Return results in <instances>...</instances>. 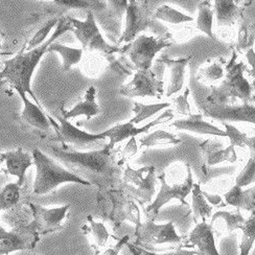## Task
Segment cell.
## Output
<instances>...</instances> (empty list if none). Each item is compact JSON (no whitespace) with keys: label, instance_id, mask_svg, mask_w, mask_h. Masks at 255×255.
I'll return each instance as SVG.
<instances>
[{"label":"cell","instance_id":"1","mask_svg":"<svg viewBox=\"0 0 255 255\" xmlns=\"http://www.w3.org/2000/svg\"><path fill=\"white\" fill-rule=\"evenodd\" d=\"M49 150L57 161L91 184H110L119 173L121 164L116 163L113 148L108 143L102 148L87 152L60 146H50Z\"/></svg>","mask_w":255,"mask_h":255},{"label":"cell","instance_id":"2","mask_svg":"<svg viewBox=\"0 0 255 255\" xmlns=\"http://www.w3.org/2000/svg\"><path fill=\"white\" fill-rule=\"evenodd\" d=\"M67 31H73V26L67 16H62L59 18L55 31L44 43L27 51H20L14 58L4 61L3 68L0 71V86L6 84L16 91L26 92L41 107L40 102L31 89L33 74L42 58L48 52L49 45Z\"/></svg>","mask_w":255,"mask_h":255},{"label":"cell","instance_id":"3","mask_svg":"<svg viewBox=\"0 0 255 255\" xmlns=\"http://www.w3.org/2000/svg\"><path fill=\"white\" fill-rule=\"evenodd\" d=\"M31 155L36 167V178L33 187L34 195H47L64 183H76L85 186L92 185L82 177L70 172L55 158L42 152L40 148H34Z\"/></svg>","mask_w":255,"mask_h":255},{"label":"cell","instance_id":"4","mask_svg":"<svg viewBox=\"0 0 255 255\" xmlns=\"http://www.w3.org/2000/svg\"><path fill=\"white\" fill-rule=\"evenodd\" d=\"M97 201L102 217L110 223L114 230L120 228L125 221H130L136 225L140 222V212L136 201L122 187L101 186Z\"/></svg>","mask_w":255,"mask_h":255},{"label":"cell","instance_id":"5","mask_svg":"<svg viewBox=\"0 0 255 255\" xmlns=\"http://www.w3.org/2000/svg\"><path fill=\"white\" fill-rule=\"evenodd\" d=\"M244 64L238 62L237 50H233L230 61L225 66L224 80L218 87H212L206 98V102L217 104H228L231 99H240L244 103H249L252 95V86L244 77Z\"/></svg>","mask_w":255,"mask_h":255},{"label":"cell","instance_id":"6","mask_svg":"<svg viewBox=\"0 0 255 255\" xmlns=\"http://www.w3.org/2000/svg\"><path fill=\"white\" fill-rule=\"evenodd\" d=\"M173 38L168 33L161 36L139 35L133 41L121 47L119 54L125 56L136 70L151 69L153 61L159 51L173 45Z\"/></svg>","mask_w":255,"mask_h":255},{"label":"cell","instance_id":"7","mask_svg":"<svg viewBox=\"0 0 255 255\" xmlns=\"http://www.w3.org/2000/svg\"><path fill=\"white\" fill-rule=\"evenodd\" d=\"M49 122L51 126L55 128L58 141L62 142L63 148H73V150H98V148L104 147L107 143L106 138L102 133L100 134H90L81 130L80 128L72 125L69 120H66L63 116L57 118V121L48 115Z\"/></svg>","mask_w":255,"mask_h":255},{"label":"cell","instance_id":"8","mask_svg":"<svg viewBox=\"0 0 255 255\" xmlns=\"http://www.w3.org/2000/svg\"><path fill=\"white\" fill-rule=\"evenodd\" d=\"M67 17L73 26L74 36L79 40L83 50L89 52L98 51L106 56L119 54L121 47L112 46L105 40L97 24V21H95L92 10H88L85 20H79L71 16Z\"/></svg>","mask_w":255,"mask_h":255},{"label":"cell","instance_id":"9","mask_svg":"<svg viewBox=\"0 0 255 255\" xmlns=\"http://www.w3.org/2000/svg\"><path fill=\"white\" fill-rule=\"evenodd\" d=\"M134 238L136 246L148 249L165 244H171V245L181 244L183 241V238L176 232L173 222L156 224L152 220L138 223L135 228Z\"/></svg>","mask_w":255,"mask_h":255},{"label":"cell","instance_id":"10","mask_svg":"<svg viewBox=\"0 0 255 255\" xmlns=\"http://www.w3.org/2000/svg\"><path fill=\"white\" fill-rule=\"evenodd\" d=\"M186 167L187 177L182 184H174L173 186H169L165 181L164 174L158 176V180L161 183L160 190H159L155 200L151 204H148L146 207H144L143 210L147 220L155 221L160 209L171 200L176 199L181 202L183 205H187V202L185 201V199L189 194H191V189L194 187V179L193 174H191L190 166L186 164Z\"/></svg>","mask_w":255,"mask_h":255},{"label":"cell","instance_id":"11","mask_svg":"<svg viewBox=\"0 0 255 255\" xmlns=\"http://www.w3.org/2000/svg\"><path fill=\"white\" fill-rule=\"evenodd\" d=\"M125 15V29L118 41L119 44H127L133 41L150 26L154 18L147 0H129Z\"/></svg>","mask_w":255,"mask_h":255},{"label":"cell","instance_id":"12","mask_svg":"<svg viewBox=\"0 0 255 255\" xmlns=\"http://www.w3.org/2000/svg\"><path fill=\"white\" fill-rule=\"evenodd\" d=\"M164 93L163 82L158 80L152 69L136 70L133 79L120 89L126 98H156L161 99Z\"/></svg>","mask_w":255,"mask_h":255},{"label":"cell","instance_id":"13","mask_svg":"<svg viewBox=\"0 0 255 255\" xmlns=\"http://www.w3.org/2000/svg\"><path fill=\"white\" fill-rule=\"evenodd\" d=\"M201 112L206 118L219 122H244L255 125V106L249 103L228 105L206 102L201 107Z\"/></svg>","mask_w":255,"mask_h":255},{"label":"cell","instance_id":"14","mask_svg":"<svg viewBox=\"0 0 255 255\" xmlns=\"http://www.w3.org/2000/svg\"><path fill=\"white\" fill-rule=\"evenodd\" d=\"M39 237L31 223L29 225L18 226L10 231L0 226V255L14 251L31 250L35 248Z\"/></svg>","mask_w":255,"mask_h":255},{"label":"cell","instance_id":"15","mask_svg":"<svg viewBox=\"0 0 255 255\" xmlns=\"http://www.w3.org/2000/svg\"><path fill=\"white\" fill-rule=\"evenodd\" d=\"M28 206L33 215L31 224L40 237L59 231L70 208L69 204L55 208H46L33 203H28Z\"/></svg>","mask_w":255,"mask_h":255},{"label":"cell","instance_id":"16","mask_svg":"<svg viewBox=\"0 0 255 255\" xmlns=\"http://www.w3.org/2000/svg\"><path fill=\"white\" fill-rule=\"evenodd\" d=\"M174 118V113L171 109H168L166 111H164L159 118H157L155 121L151 122L146 124L145 126H142L140 128H137L135 127V124L131 123V122H128L125 124H119L116 125L110 129L106 130L104 132H102V134L109 139V145L110 147L114 148V146L128 139V138H131V137H136L137 135H140V134H144L146 132H148V130L153 128L154 126H158V125H161L164 123H167L168 121H171Z\"/></svg>","mask_w":255,"mask_h":255},{"label":"cell","instance_id":"17","mask_svg":"<svg viewBox=\"0 0 255 255\" xmlns=\"http://www.w3.org/2000/svg\"><path fill=\"white\" fill-rule=\"evenodd\" d=\"M17 93L23 102V109L19 115L20 123L25 127L30 128V129L49 132L51 124L48 119V113L36 103L29 101L26 92L18 90Z\"/></svg>","mask_w":255,"mask_h":255},{"label":"cell","instance_id":"18","mask_svg":"<svg viewBox=\"0 0 255 255\" xmlns=\"http://www.w3.org/2000/svg\"><path fill=\"white\" fill-rule=\"evenodd\" d=\"M236 146L229 145L226 148H223V144L215 139H208L200 144L202 152V169L204 173H207V169L211 166H215L222 162L233 163L237 161L238 156L235 150Z\"/></svg>","mask_w":255,"mask_h":255},{"label":"cell","instance_id":"19","mask_svg":"<svg viewBox=\"0 0 255 255\" xmlns=\"http://www.w3.org/2000/svg\"><path fill=\"white\" fill-rule=\"evenodd\" d=\"M4 162L2 172L17 178L18 185L22 186L25 181V174L27 169L34 165L33 155L25 152L22 147H18L17 150L0 153Z\"/></svg>","mask_w":255,"mask_h":255},{"label":"cell","instance_id":"20","mask_svg":"<svg viewBox=\"0 0 255 255\" xmlns=\"http://www.w3.org/2000/svg\"><path fill=\"white\" fill-rule=\"evenodd\" d=\"M214 228L206 221L200 222L191 230L186 241L183 243L186 248L197 247L199 253L208 255H219L214 237Z\"/></svg>","mask_w":255,"mask_h":255},{"label":"cell","instance_id":"21","mask_svg":"<svg viewBox=\"0 0 255 255\" xmlns=\"http://www.w3.org/2000/svg\"><path fill=\"white\" fill-rule=\"evenodd\" d=\"M190 61V57L171 59L163 57L160 62H162L168 69V83L166 88V97L179 92L183 88L184 78H185V69L187 64Z\"/></svg>","mask_w":255,"mask_h":255},{"label":"cell","instance_id":"22","mask_svg":"<svg viewBox=\"0 0 255 255\" xmlns=\"http://www.w3.org/2000/svg\"><path fill=\"white\" fill-rule=\"evenodd\" d=\"M95 98H97V89H95V87L91 86L86 90L83 99L74 106V107H72L68 111L62 110V116L66 120L84 116L86 121H90L94 116H97L101 113V107L98 105Z\"/></svg>","mask_w":255,"mask_h":255},{"label":"cell","instance_id":"23","mask_svg":"<svg viewBox=\"0 0 255 255\" xmlns=\"http://www.w3.org/2000/svg\"><path fill=\"white\" fill-rule=\"evenodd\" d=\"M172 126L177 128L178 130H184L197 134L227 137L226 131H223L216 126L205 122L203 120V114L202 113L190 114L188 115V119L175 121Z\"/></svg>","mask_w":255,"mask_h":255},{"label":"cell","instance_id":"24","mask_svg":"<svg viewBox=\"0 0 255 255\" xmlns=\"http://www.w3.org/2000/svg\"><path fill=\"white\" fill-rule=\"evenodd\" d=\"M214 9L220 26L233 25L243 14V7L233 0H215Z\"/></svg>","mask_w":255,"mask_h":255},{"label":"cell","instance_id":"25","mask_svg":"<svg viewBox=\"0 0 255 255\" xmlns=\"http://www.w3.org/2000/svg\"><path fill=\"white\" fill-rule=\"evenodd\" d=\"M83 232L86 235L95 250H101L107 245L110 238L109 232L103 223L95 222L91 216L87 218L86 224L83 226Z\"/></svg>","mask_w":255,"mask_h":255},{"label":"cell","instance_id":"26","mask_svg":"<svg viewBox=\"0 0 255 255\" xmlns=\"http://www.w3.org/2000/svg\"><path fill=\"white\" fill-rule=\"evenodd\" d=\"M155 189H156V168L155 166L151 165V168L148 169L143 182L135 190H133L129 196L133 198L136 202H138V204L143 206L144 204L151 203L153 201V197L155 195Z\"/></svg>","mask_w":255,"mask_h":255},{"label":"cell","instance_id":"27","mask_svg":"<svg viewBox=\"0 0 255 255\" xmlns=\"http://www.w3.org/2000/svg\"><path fill=\"white\" fill-rule=\"evenodd\" d=\"M48 52H57L62 59V70L69 71L72 66L79 64L83 58V48H74L63 45L59 42H52L48 47Z\"/></svg>","mask_w":255,"mask_h":255},{"label":"cell","instance_id":"28","mask_svg":"<svg viewBox=\"0 0 255 255\" xmlns=\"http://www.w3.org/2000/svg\"><path fill=\"white\" fill-rule=\"evenodd\" d=\"M191 198H193V205H191V211L194 215L195 224H198L200 222L206 221L211 218L212 207L211 204L208 203V201L202 193L201 186L199 184L194 183V187L191 189Z\"/></svg>","mask_w":255,"mask_h":255},{"label":"cell","instance_id":"29","mask_svg":"<svg viewBox=\"0 0 255 255\" xmlns=\"http://www.w3.org/2000/svg\"><path fill=\"white\" fill-rule=\"evenodd\" d=\"M245 221L246 220L244 219V217L241 215L239 209H237L236 212L221 210V211H217L216 214L211 217L210 225L223 223L224 225L221 226L222 227L221 231L225 232V233H230L235 230L242 229Z\"/></svg>","mask_w":255,"mask_h":255},{"label":"cell","instance_id":"30","mask_svg":"<svg viewBox=\"0 0 255 255\" xmlns=\"http://www.w3.org/2000/svg\"><path fill=\"white\" fill-rule=\"evenodd\" d=\"M215 9L212 7L211 0H203L198 5V18L197 27L207 35L209 38L215 39L214 31H212V22H214Z\"/></svg>","mask_w":255,"mask_h":255},{"label":"cell","instance_id":"31","mask_svg":"<svg viewBox=\"0 0 255 255\" xmlns=\"http://www.w3.org/2000/svg\"><path fill=\"white\" fill-rule=\"evenodd\" d=\"M140 146L152 147L156 145H168V144H179L181 143V138L173 133H168L163 130H157L151 134L145 135L140 138Z\"/></svg>","mask_w":255,"mask_h":255},{"label":"cell","instance_id":"32","mask_svg":"<svg viewBox=\"0 0 255 255\" xmlns=\"http://www.w3.org/2000/svg\"><path fill=\"white\" fill-rule=\"evenodd\" d=\"M171 103H158V104H151V105H144L141 103L135 102L134 107L132 111L135 113L134 118L130 121L133 124H140L143 121L152 118L158 112L162 111L163 109H166L171 107Z\"/></svg>","mask_w":255,"mask_h":255},{"label":"cell","instance_id":"33","mask_svg":"<svg viewBox=\"0 0 255 255\" xmlns=\"http://www.w3.org/2000/svg\"><path fill=\"white\" fill-rule=\"evenodd\" d=\"M223 64H225L224 59H218L212 61L208 66L201 68L198 72L197 80L203 84L210 85L224 78L225 69L223 68Z\"/></svg>","mask_w":255,"mask_h":255},{"label":"cell","instance_id":"34","mask_svg":"<svg viewBox=\"0 0 255 255\" xmlns=\"http://www.w3.org/2000/svg\"><path fill=\"white\" fill-rule=\"evenodd\" d=\"M154 18L165 21V22L172 23V24H181L185 22H191L194 21V18L186 15L180 10L175 9L174 7L163 4L161 6H159L156 12L154 13Z\"/></svg>","mask_w":255,"mask_h":255},{"label":"cell","instance_id":"35","mask_svg":"<svg viewBox=\"0 0 255 255\" xmlns=\"http://www.w3.org/2000/svg\"><path fill=\"white\" fill-rule=\"evenodd\" d=\"M255 41V21L245 20L239 30L237 51H248L252 49Z\"/></svg>","mask_w":255,"mask_h":255},{"label":"cell","instance_id":"36","mask_svg":"<svg viewBox=\"0 0 255 255\" xmlns=\"http://www.w3.org/2000/svg\"><path fill=\"white\" fill-rule=\"evenodd\" d=\"M243 237L240 245L241 255H248L255 243V210L251 212L248 220L242 227Z\"/></svg>","mask_w":255,"mask_h":255},{"label":"cell","instance_id":"37","mask_svg":"<svg viewBox=\"0 0 255 255\" xmlns=\"http://www.w3.org/2000/svg\"><path fill=\"white\" fill-rule=\"evenodd\" d=\"M20 185L9 183L0 189V211L16 206L20 201Z\"/></svg>","mask_w":255,"mask_h":255},{"label":"cell","instance_id":"38","mask_svg":"<svg viewBox=\"0 0 255 255\" xmlns=\"http://www.w3.org/2000/svg\"><path fill=\"white\" fill-rule=\"evenodd\" d=\"M60 17H54V18H50L48 19L46 22L42 25L37 31L36 34L30 38V40L28 42H26V44L23 46V49L21 51H27L33 49L39 45H41L42 43H44V42L47 40L48 34L50 33V30L56 27L58 21H59Z\"/></svg>","mask_w":255,"mask_h":255},{"label":"cell","instance_id":"39","mask_svg":"<svg viewBox=\"0 0 255 255\" xmlns=\"http://www.w3.org/2000/svg\"><path fill=\"white\" fill-rule=\"evenodd\" d=\"M253 198L248 194L247 191H243L242 187L239 185L233 186L228 193L225 194V201L226 204L236 206L238 208L244 207L250 209L251 206L253 205V201H251Z\"/></svg>","mask_w":255,"mask_h":255},{"label":"cell","instance_id":"40","mask_svg":"<svg viewBox=\"0 0 255 255\" xmlns=\"http://www.w3.org/2000/svg\"><path fill=\"white\" fill-rule=\"evenodd\" d=\"M58 6L70 9H88L103 8L105 4L95 1V0H52Z\"/></svg>","mask_w":255,"mask_h":255},{"label":"cell","instance_id":"41","mask_svg":"<svg viewBox=\"0 0 255 255\" xmlns=\"http://www.w3.org/2000/svg\"><path fill=\"white\" fill-rule=\"evenodd\" d=\"M255 182V155L252 154L248 163L236 179V184L240 187H246Z\"/></svg>","mask_w":255,"mask_h":255},{"label":"cell","instance_id":"42","mask_svg":"<svg viewBox=\"0 0 255 255\" xmlns=\"http://www.w3.org/2000/svg\"><path fill=\"white\" fill-rule=\"evenodd\" d=\"M223 125L225 126V131L227 133V137L230 139V144L233 146H240V147H246L247 141H248V136L241 132L236 127H233L226 122H222Z\"/></svg>","mask_w":255,"mask_h":255},{"label":"cell","instance_id":"43","mask_svg":"<svg viewBox=\"0 0 255 255\" xmlns=\"http://www.w3.org/2000/svg\"><path fill=\"white\" fill-rule=\"evenodd\" d=\"M188 95H189V88L187 87L184 91L183 94H180L179 97H177L176 99H174V106L176 111L181 114V115H190L191 111H190V106L188 103Z\"/></svg>","mask_w":255,"mask_h":255},{"label":"cell","instance_id":"44","mask_svg":"<svg viewBox=\"0 0 255 255\" xmlns=\"http://www.w3.org/2000/svg\"><path fill=\"white\" fill-rule=\"evenodd\" d=\"M128 2L129 0H107L111 15L116 18H122L126 13Z\"/></svg>","mask_w":255,"mask_h":255},{"label":"cell","instance_id":"45","mask_svg":"<svg viewBox=\"0 0 255 255\" xmlns=\"http://www.w3.org/2000/svg\"><path fill=\"white\" fill-rule=\"evenodd\" d=\"M137 152V144H136V139L135 137H131L130 138V141L128 142L126 148L124 150L123 153V160L120 161V164H122L124 162V160H127V159H129L130 157H132L134 154H136Z\"/></svg>","mask_w":255,"mask_h":255},{"label":"cell","instance_id":"46","mask_svg":"<svg viewBox=\"0 0 255 255\" xmlns=\"http://www.w3.org/2000/svg\"><path fill=\"white\" fill-rule=\"evenodd\" d=\"M202 193H203V195H204V197L206 198V200H207L208 202H210L211 205L218 206V207H222V206L224 207V206L226 205V204L223 203V200H222V198H221L220 196H217V195L211 196V195L207 194L206 191H203V190H202Z\"/></svg>","mask_w":255,"mask_h":255},{"label":"cell","instance_id":"47","mask_svg":"<svg viewBox=\"0 0 255 255\" xmlns=\"http://www.w3.org/2000/svg\"><path fill=\"white\" fill-rule=\"evenodd\" d=\"M128 240H129V237H125L120 243H118V245H116L113 249H109L107 250V252H105V254H119V251H121L123 249L124 246L127 245Z\"/></svg>","mask_w":255,"mask_h":255},{"label":"cell","instance_id":"48","mask_svg":"<svg viewBox=\"0 0 255 255\" xmlns=\"http://www.w3.org/2000/svg\"><path fill=\"white\" fill-rule=\"evenodd\" d=\"M247 59L250 63V65L252 66L253 68V71H252V77L255 78V52L253 51V49H250L247 51Z\"/></svg>","mask_w":255,"mask_h":255},{"label":"cell","instance_id":"49","mask_svg":"<svg viewBox=\"0 0 255 255\" xmlns=\"http://www.w3.org/2000/svg\"><path fill=\"white\" fill-rule=\"evenodd\" d=\"M247 146L249 147L250 152L255 155V136H253V137H248Z\"/></svg>","mask_w":255,"mask_h":255},{"label":"cell","instance_id":"50","mask_svg":"<svg viewBox=\"0 0 255 255\" xmlns=\"http://www.w3.org/2000/svg\"><path fill=\"white\" fill-rule=\"evenodd\" d=\"M252 95H251V101L252 102H254L255 103V79L253 80V82H252Z\"/></svg>","mask_w":255,"mask_h":255},{"label":"cell","instance_id":"51","mask_svg":"<svg viewBox=\"0 0 255 255\" xmlns=\"http://www.w3.org/2000/svg\"><path fill=\"white\" fill-rule=\"evenodd\" d=\"M233 1H235L236 3H238V4H240V3H242V2H244V1H245V0H233ZM254 1V0H249V1H248V3H247V5H249V4H251L252 2Z\"/></svg>","mask_w":255,"mask_h":255},{"label":"cell","instance_id":"52","mask_svg":"<svg viewBox=\"0 0 255 255\" xmlns=\"http://www.w3.org/2000/svg\"><path fill=\"white\" fill-rule=\"evenodd\" d=\"M3 163V160H2V158H1V155H0V165H1Z\"/></svg>","mask_w":255,"mask_h":255}]
</instances>
